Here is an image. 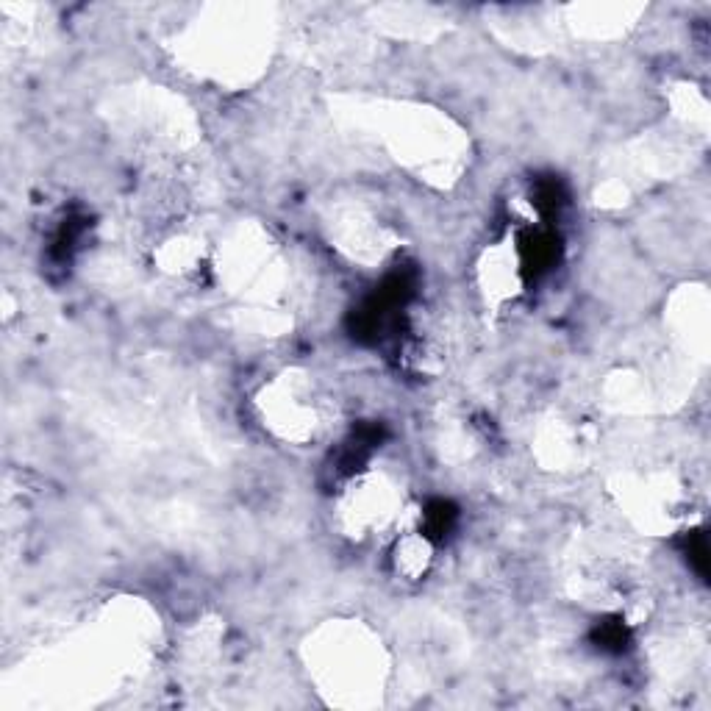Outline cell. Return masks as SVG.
<instances>
[{"label": "cell", "mask_w": 711, "mask_h": 711, "mask_svg": "<svg viewBox=\"0 0 711 711\" xmlns=\"http://www.w3.org/2000/svg\"><path fill=\"white\" fill-rule=\"evenodd\" d=\"M459 523V509L450 500L439 498L431 500L423 512V537L434 545V542H445L450 537V531Z\"/></svg>", "instance_id": "cell-1"}]
</instances>
